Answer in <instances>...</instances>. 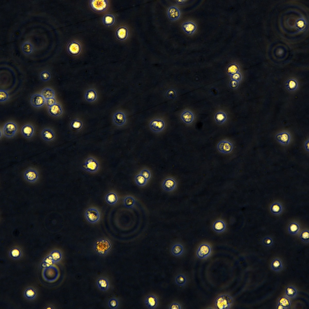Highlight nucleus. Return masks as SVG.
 Segmentation results:
<instances>
[{
    "instance_id": "f257e3e1",
    "label": "nucleus",
    "mask_w": 309,
    "mask_h": 309,
    "mask_svg": "<svg viewBox=\"0 0 309 309\" xmlns=\"http://www.w3.org/2000/svg\"><path fill=\"white\" fill-rule=\"evenodd\" d=\"M112 243L108 239L101 238L97 239L94 242L93 248L95 253L101 256L107 255L111 251Z\"/></svg>"
},
{
    "instance_id": "f03ea898",
    "label": "nucleus",
    "mask_w": 309,
    "mask_h": 309,
    "mask_svg": "<svg viewBox=\"0 0 309 309\" xmlns=\"http://www.w3.org/2000/svg\"><path fill=\"white\" fill-rule=\"evenodd\" d=\"M99 164L95 158L90 156L87 158L82 164L81 167L85 171L91 173L97 172L99 168Z\"/></svg>"
},
{
    "instance_id": "7ed1b4c3",
    "label": "nucleus",
    "mask_w": 309,
    "mask_h": 309,
    "mask_svg": "<svg viewBox=\"0 0 309 309\" xmlns=\"http://www.w3.org/2000/svg\"><path fill=\"white\" fill-rule=\"evenodd\" d=\"M233 302V299L231 296L227 294H223L216 298L215 305L218 309H228Z\"/></svg>"
},
{
    "instance_id": "20e7f679",
    "label": "nucleus",
    "mask_w": 309,
    "mask_h": 309,
    "mask_svg": "<svg viewBox=\"0 0 309 309\" xmlns=\"http://www.w3.org/2000/svg\"><path fill=\"white\" fill-rule=\"evenodd\" d=\"M89 3L90 8L97 13L106 11L109 6V2L107 0H90Z\"/></svg>"
},
{
    "instance_id": "39448f33",
    "label": "nucleus",
    "mask_w": 309,
    "mask_h": 309,
    "mask_svg": "<svg viewBox=\"0 0 309 309\" xmlns=\"http://www.w3.org/2000/svg\"><path fill=\"white\" fill-rule=\"evenodd\" d=\"M67 50L70 55L74 56L79 55L82 50V46L81 43L76 40L70 41L67 45Z\"/></svg>"
},
{
    "instance_id": "423d86ee",
    "label": "nucleus",
    "mask_w": 309,
    "mask_h": 309,
    "mask_svg": "<svg viewBox=\"0 0 309 309\" xmlns=\"http://www.w3.org/2000/svg\"><path fill=\"white\" fill-rule=\"evenodd\" d=\"M18 129V126L15 123L12 121L8 122L4 124L3 127V133L6 137L12 138L15 135Z\"/></svg>"
},
{
    "instance_id": "0eeeda50",
    "label": "nucleus",
    "mask_w": 309,
    "mask_h": 309,
    "mask_svg": "<svg viewBox=\"0 0 309 309\" xmlns=\"http://www.w3.org/2000/svg\"><path fill=\"white\" fill-rule=\"evenodd\" d=\"M166 124L165 121L162 118H155L151 119L149 123L150 129L155 132H159L165 128Z\"/></svg>"
},
{
    "instance_id": "6e6552de",
    "label": "nucleus",
    "mask_w": 309,
    "mask_h": 309,
    "mask_svg": "<svg viewBox=\"0 0 309 309\" xmlns=\"http://www.w3.org/2000/svg\"><path fill=\"white\" fill-rule=\"evenodd\" d=\"M85 216L87 220L91 223L97 222L100 218L99 212L94 208H90L87 209L85 212Z\"/></svg>"
},
{
    "instance_id": "1a4fd4ad",
    "label": "nucleus",
    "mask_w": 309,
    "mask_h": 309,
    "mask_svg": "<svg viewBox=\"0 0 309 309\" xmlns=\"http://www.w3.org/2000/svg\"><path fill=\"white\" fill-rule=\"evenodd\" d=\"M212 250L211 247L209 244L203 243L199 247L196 251V255L200 259L205 258L210 255Z\"/></svg>"
},
{
    "instance_id": "9d476101",
    "label": "nucleus",
    "mask_w": 309,
    "mask_h": 309,
    "mask_svg": "<svg viewBox=\"0 0 309 309\" xmlns=\"http://www.w3.org/2000/svg\"><path fill=\"white\" fill-rule=\"evenodd\" d=\"M217 148L220 152L224 154H228L232 151L233 145L231 142L229 141L223 140L218 142Z\"/></svg>"
},
{
    "instance_id": "9b49d317",
    "label": "nucleus",
    "mask_w": 309,
    "mask_h": 309,
    "mask_svg": "<svg viewBox=\"0 0 309 309\" xmlns=\"http://www.w3.org/2000/svg\"><path fill=\"white\" fill-rule=\"evenodd\" d=\"M24 176L27 181L34 183L38 179L39 174L37 170L33 168H30L25 171Z\"/></svg>"
},
{
    "instance_id": "f8f14e48",
    "label": "nucleus",
    "mask_w": 309,
    "mask_h": 309,
    "mask_svg": "<svg viewBox=\"0 0 309 309\" xmlns=\"http://www.w3.org/2000/svg\"><path fill=\"white\" fill-rule=\"evenodd\" d=\"M129 31L128 27L124 25L118 27L115 31V35L116 38L120 41H124L128 37Z\"/></svg>"
},
{
    "instance_id": "ddd939ff",
    "label": "nucleus",
    "mask_w": 309,
    "mask_h": 309,
    "mask_svg": "<svg viewBox=\"0 0 309 309\" xmlns=\"http://www.w3.org/2000/svg\"><path fill=\"white\" fill-rule=\"evenodd\" d=\"M30 103L33 107L39 108L44 105L46 103V100L41 94H35L31 97Z\"/></svg>"
},
{
    "instance_id": "4468645a",
    "label": "nucleus",
    "mask_w": 309,
    "mask_h": 309,
    "mask_svg": "<svg viewBox=\"0 0 309 309\" xmlns=\"http://www.w3.org/2000/svg\"><path fill=\"white\" fill-rule=\"evenodd\" d=\"M177 185V182L174 178L168 177L163 181L162 184V187L164 190L170 192L175 189Z\"/></svg>"
},
{
    "instance_id": "2eb2a0df",
    "label": "nucleus",
    "mask_w": 309,
    "mask_h": 309,
    "mask_svg": "<svg viewBox=\"0 0 309 309\" xmlns=\"http://www.w3.org/2000/svg\"><path fill=\"white\" fill-rule=\"evenodd\" d=\"M21 132L22 135L27 139L32 137L35 133L34 127L30 124H26L23 125L21 127Z\"/></svg>"
},
{
    "instance_id": "dca6fc26",
    "label": "nucleus",
    "mask_w": 309,
    "mask_h": 309,
    "mask_svg": "<svg viewBox=\"0 0 309 309\" xmlns=\"http://www.w3.org/2000/svg\"><path fill=\"white\" fill-rule=\"evenodd\" d=\"M41 136L44 141L48 142L53 141L55 138V134L54 131L49 128L43 129L40 132Z\"/></svg>"
},
{
    "instance_id": "f3484780",
    "label": "nucleus",
    "mask_w": 309,
    "mask_h": 309,
    "mask_svg": "<svg viewBox=\"0 0 309 309\" xmlns=\"http://www.w3.org/2000/svg\"><path fill=\"white\" fill-rule=\"evenodd\" d=\"M113 121L116 125L122 126L125 124L126 119L124 113L121 111H118L114 113L113 117Z\"/></svg>"
},
{
    "instance_id": "a211bd4d",
    "label": "nucleus",
    "mask_w": 309,
    "mask_h": 309,
    "mask_svg": "<svg viewBox=\"0 0 309 309\" xmlns=\"http://www.w3.org/2000/svg\"><path fill=\"white\" fill-rule=\"evenodd\" d=\"M167 14L169 19L171 21H174L180 18L181 14L178 8L174 6H171L168 8Z\"/></svg>"
},
{
    "instance_id": "6ab92c4d",
    "label": "nucleus",
    "mask_w": 309,
    "mask_h": 309,
    "mask_svg": "<svg viewBox=\"0 0 309 309\" xmlns=\"http://www.w3.org/2000/svg\"><path fill=\"white\" fill-rule=\"evenodd\" d=\"M183 30L186 34L189 35L193 34L196 31L197 26L196 24L191 21H186L183 23L182 25Z\"/></svg>"
},
{
    "instance_id": "aec40b11",
    "label": "nucleus",
    "mask_w": 309,
    "mask_h": 309,
    "mask_svg": "<svg viewBox=\"0 0 309 309\" xmlns=\"http://www.w3.org/2000/svg\"><path fill=\"white\" fill-rule=\"evenodd\" d=\"M47 110L50 115L54 117L60 116L63 113L61 106L58 103H56L53 105L48 107Z\"/></svg>"
},
{
    "instance_id": "412c9836",
    "label": "nucleus",
    "mask_w": 309,
    "mask_h": 309,
    "mask_svg": "<svg viewBox=\"0 0 309 309\" xmlns=\"http://www.w3.org/2000/svg\"><path fill=\"white\" fill-rule=\"evenodd\" d=\"M276 138L281 144L286 145L289 143L291 139V136L289 133L283 131L277 134L276 136Z\"/></svg>"
},
{
    "instance_id": "4be33fe9",
    "label": "nucleus",
    "mask_w": 309,
    "mask_h": 309,
    "mask_svg": "<svg viewBox=\"0 0 309 309\" xmlns=\"http://www.w3.org/2000/svg\"><path fill=\"white\" fill-rule=\"evenodd\" d=\"M180 117L183 121L188 124L192 123L194 119L193 113L188 110L183 111L181 114Z\"/></svg>"
},
{
    "instance_id": "5701e85b",
    "label": "nucleus",
    "mask_w": 309,
    "mask_h": 309,
    "mask_svg": "<svg viewBox=\"0 0 309 309\" xmlns=\"http://www.w3.org/2000/svg\"><path fill=\"white\" fill-rule=\"evenodd\" d=\"M145 303L147 307L149 309L155 308L158 304L157 298L153 295L147 296L145 299Z\"/></svg>"
},
{
    "instance_id": "b1692460",
    "label": "nucleus",
    "mask_w": 309,
    "mask_h": 309,
    "mask_svg": "<svg viewBox=\"0 0 309 309\" xmlns=\"http://www.w3.org/2000/svg\"><path fill=\"white\" fill-rule=\"evenodd\" d=\"M97 285L98 288L103 291H107L109 287V282L108 279L104 277H101L97 279Z\"/></svg>"
},
{
    "instance_id": "393cba45",
    "label": "nucleus",
    "mask_w": 309,
    "mask_h": 309,
    "mask_svg": "<svg viewBox=\"0 0 309 309\" xmlns=\"http://www.w3.org/2000/svg\"><path fill=\"white\" fill-rule=\"evenodd\" d=\"M84 97L85 100L87 101L92 102L95 101L97 99V94L94 89H90L87 90L85 91Z\"/></svg>"
},
{
    "instance_id": "a878e982",
    "label": "nucleus",
    "mask_w": 309,
    "mask_h": 309,
    "mask_svg": "<svg viewBox=\"0 0 309 309\" xmlns=\"http://www.w3.org/2000/svg\"><path fill=\"white\" fill-rule=\"evenodd\" d=\"M103 24L107 26H113L115 23L116 19L114 16L111 14H107L104 15L102 19Z\"/></svg>"
},
{
    "instance_id": "bb28decb",
    "label": "nucleus",
    "mask_w": 309,
    "mask_h": 309,
    "mask_svg": "<svg viewBox=\"0 0 309 309\" xmlns=\"http://www.w3.org/2000/svg\"><path fill=\"white\" fill-rule=\"evenodd\" d=\"M212 227L215 231L220 233L223 232L225 230L226 225L223 221L219 220L214 222Z\"/></svg>"
},
{
    "instance_id": "cd10ccee",
    "label": "nucleus",
    "mask_w": 309,
    "mask_h": 309,
    "mask_svg": "<svg viewBox=\"0 0 309 309\" xmlns=\"http://www.w3.org/2000/svg\"><path fill=\"white\" fill-rule=\"evenodd\" d=\"M271 267L272 269L275 272L281 271L283 267L282 260L278 258L275 259L271 263Z\"/></svg>"
},
{
    "instance_id": "c85d7f7f",
    "label": "nucleus",
    "mask_w": 309,
    "mask_h": 309,
    "mask_svg": "<svg viewBox=\"0 0 309 309\" xmlns=\"http://www.w3.org/2000/svg\"><path fill=\"white\" fill-rule=\"evenodd\" d=\"M105 200L107 203L109 204L114 205L117 202L118 197L115 193L110 192L106 196Z\"/></svg>"
},
{
    "instance_id": "c756f323",
    "label": "nucleus",
    "mask_w": 309,
    "mask_h": 309,
    "mask_svg": "<svg viewBox=\"0 0 309 309\" xmlns=\"http://www.w3.org/2000/svg\"><path fill=\"white\" fill-rule=\"evenodd\" d=\"M41 94L46 100L48 99L54 97L55 93L51 88L46 87L43 89L41 91Z\"/></svg>"
},
{
    "instance_id": "7c9ffc66",
    "label": "nucleus",
    "mask_w": 309,
    "mask_h": 309,
    "mask_svg": "<svg viewBox=\"0 0 309 309\" xmlns=\"http://www.w3.org/2000/svg\"><path fill=\"white\" fill-rule=\"evenodd\" d=\"M183 250V247L179 244H176L174 245L171 249L172 254L176 256H179L182 254Z\"/></svg>"
},
{
    "instance_id": "2f4dec72",
    "label": "nucleus",
    "mask_w": 309,
    "mask_h": 309,
    "mask_svg": "<svg viewBox=\"0 0 309 309\" xmlns=\"http://www.w3.org/2000/svg\"><path fill=\"white\" fill-rule=\"evenodd\" d=\"M215 119L218 124H222L226 121L227 116L226 114L222 111H218L217 112L215 116Z\"/></svg>"
},
{
    "instance_id": "473e14b6",
    "label": "nucleus",
    "mask_w": 309,
    "mask_h": 309,
    "mask_svg": "<svg viewBox=\"0 0 309 309\" xmlns=\"http://www.w3.org/2000/svg\"><path fill=\"white\" fill-rule=\"evenodd\" d=\"M123 203L125 207L129 208H132L135 205V200L133 197L128 196L124 198Z\"/></svg>"
},
{
    "instance_id": "72a5a7b5",
    "label": "nucleus",
    "mask_w": 309,
    "mask_h": 309,
    "mask_svg": "<svg viewBox=\"0 0 309 309\" xmlns=\"http://www.w3.org/2000/svg\"><path fill=\"white\" fill-rule=\"evenodd\" d=\"M285 292L286 296L289 298L295 297L297 294V289L292 286H288L285 289Z\"/></svg>"
},
{
    "instance_id": "f704fd0d",
    "label": "nucleus",
    "mask_w": 309,
    "mask_h": 309,
    "mask_svg": "<svg viewBox=\"0 0 309 309\" xmlns=\"http://www.w3.org/2000/svg\"><path fill=\"white\" fill-rule=\"evenodd\" d=\"M135 181L137 185L142 186L146 184L148 180L139 173L135 176Z\"/></svg>"
},
{
    "instance_id": "c9c22d12",
    "label": "nucleus",
    "mask_w": 309,
    "mask_h": 309,
    "mask_svg": "<svg viewBox=\"0 0 309 309\" xmlns=\"http://www.w3.org/2000/svg\"><path fill=\"white\" fill-rule=\"evenodd\" d=\"M22 49L24 53L29 54L33 51V46L30 42L28 41H26L22 44Z\"/></svg>"
},
{
    "instance_id": "e433bc0d",
    "label": "nucleus",
    "mask_w": 309,
    "mask_h": 309,
    "mask_svg": "<svg viewBox=\"0 0 309 309\" xmlns=\"http://www.w3.org/2000/svg\"><path fill=\"white\" fill-rule=\"evenodd\" d=\"M278 303L281 304L285 309L289 308L291 304L290 299L285 296H283L279 298L278 300Z\"/></svg>"
},
{
    "instance_id": "4c0bfd02",
    "label": "nucleus",
    "mask_w": 309,
    "mask_h": 309,
    "mask_svg": "<svg viewBox=\"0 0 309 309\" xmlns=\"http://www.w3.org/2000/svg\"><path fill=\"white\" fill-rule=\"evenodd\" d=\"M24 295L29 299H33L36 295V292L35 290L32 288H28L25 291Z\"/></svg>"
},
{
    "instance_id": "58836bf2",
    "label": "nucleus",
    "mask_w": 309,
    "mask_h": 309,
    "mask_svg": "<svg viewBox=\"0 0 309 309\" xmlns=\"http://www.w3.org/2000/svg\"><path fill=\"white\" fill-rule=\"evenodd\" d=\"M239 70V68L238 65L235 63L230 64L227 68L228 73L232 75L238 72Z\"/></svg>"
},
{
    "instance_id": "ea45409f",
    "label": "nucleus",
    "mask_w": 309,
    "mask_h": 309,
    "mask_svg": "<svg viewBox=\"0 0 309 309\" xmlns=\"http://www.w3.org/2000/svg\"><path fill=\"white\" fill-rule=\"evenodd\" d=\"M70 126L73 129L75 130H78L80 129L82 127L83 123L82 122L78 119H75L71 123Z\"/></svg>"
},
{
    "instance_id": "a19ab883",
    "label": "nucleus",
    "mask_w": 309,
    "mask_h": 309,
    "mask_svg": "<svg viewBox=\"0 0 309 309\" xmlns=\"http://www.w3.org/2000/svg\"><path fill=\"white\" fill-rule=\"evenodd\" d=\"M21 255V250L17 247L12 248L10 251V255L12 258L17 259L19 258Z\"/></svg>"
},
{
    "instance_id": "79ce46f5",
    "label": "nucleus",
    "mask_w": 309,
    "mask_h": 309,
    "mask_svg": "<svg viewBox=\"0 0 309 309\" xmlns=\"http://www.w3.org/2000/svg\"><path fill=\"white\" fill-rule=\"evenodd\" d=\"M175 280L176 284L180 286L185 285L186 281V277L182 274H180L177 276L176 277Z\"/></svg>"
},
{
    "instance_id": "37998d69",
    "label": "nucleus",
    "mask_w": 309,
    "mask_h": 309,
    "mask_svg": "<svg viewBox=\"0 0 309 309\" xmlns=\"http://www.w3.org/2000/svg\"><path fill=\"white\" fill-rule=\"evenodd\" d=\"M271 210L273 213L278 214L281 211L282 207L279 203L276 202L272 205L271 207Z\"/></svg>"
},
{
    "instance_id": "c03bdc74",
    "label": "nucleus",
    "mask_w": 309,
    "mask_h": 309,
    "mask_svg": "<svg viewBox=\"0 0 309 309\" xmlns=\"http://www.w3.org/2000/svg\"><path fill=\"white\" fill-rule=\"evenodd\" d=\"M40 77L43 81L46 82L49 81L50 79L51 75L49 71L44 70L40 73Z\"/></svg>"
},
{
    "instance_id": "a18cd8bd",
    "label": "nucleus",
    "mask_w": 309,
    "mask_h": 309,
    "mask_svg": "<svg viewBox=\"0 0 309 309\" xmlns=\"http://www.w3.org/2000/svg\"><path fill=\"white\" fill-rule=\"evenodd\" d=\"M299 230V226L296 223H291L289 226V231L292 234H295L297 233Z\"/></svg>"
},
{
    "instance_id": "49530a36",
    "label": "nucleus",
    "mask_w": 309,
    "mask_h": 309,
    "mask_svg": "<svg viewBox=\"0 0 309 309\" xmlns=\"http://www.w3.org/2000/svg\"><path fill=\"white\" fill-rule=\"evenodd\" d=\"M9 95L5 90H1L0 91V101L1 102H5L8 99Z\"/></svg>"
},
{
    "instance_id": "de8ad7c7",
    "label": "nucleus",
    "mask_w": 309,
    "mask_h": 309,
    "mask_svg": "<svg viewBox=\"0 0 309 309\" xmlns=\"http://www.w3.org/2000/svg\"><path fill=\"white\" fill-rule=\"evenodd\" d=\"M287 88L290 90H294L297 87V82L294 79H290L287 81Z\"/></svg>"
},
{
    "instance_id": "09e8293b",
    "label": "nucleus",
    "mask_w": 309,
    "mask_h": 309,
    "mask_svg": "<svg viewBox=\"0 0 309 309\" xmlns=\"http://www.w3.org/2000/svg\"><path fill=\"white\" fill-rule=\"evenodd\" d=\"M109 307L111 308H116L118 306L119 302L118 300L115 298H112L108 301Z\"/></svg>"
},
{
    "instance_id": "8fccbe9b",
    "label": "nucleus",
    "mask_w": 309,
    "mask_h": 309,
    "mask_svg": "<svg viewBox=\"0 0 309 309\" xmlns=\"http://www.w3.org/2000/svg\"><path fill=\"white\" fill-rule=\"evenodd\" d=\"M140 174L147 180L150 179L151 176V173L150 171L146 169L142 170L140 171Z\"/></svg>"
},
{
    "instance_id": "3c124183",
    "label": "nucleus",
    "mask_w": 309,
    "mask_h": 309,
    "mask_svg": "<svg viewBox=\"0 0 309 309\" xmlns=\"http://www.w3.org/2000/svg\"><path fill=\"white\" fill-rule=\"evenodd\" d=\"M167 97L169 99H174L176 96L175 91L173 89H169L167 91L166 93Z\"/></svg>"
},
{
    "instance_id": "603ef678",
    "label": "nucleus",
    "mask_w": 309,
    "mask_h": 309,
    "mask_svg": "<svg viewBox=\"0 0 309 309\" xmlns=\"http://www.w3.org/2000/svg\"><path fill=\"white\" fill-rule=\"evenodd\" d=\"M301 240L304 242L308 243L309 241L308 232L307 231H304L301 233Z\"/></svg>"
},
{
    "instance_id": "864d4df0",
    "label": "nucleus",
    "mask_w": 309,
    "mask_h": 309,
    "mask_svg": "<svg viewBox=\"0 0 309 309\" xmlns=\"http://www.w3.org/2000/svg\"><path fill=\"white\" fill-rule=\"evenodd\" d=\"M263 243L265 246L270 247L272 244L273 241L271 238L266 237L263 240Z\"/></svg>"
},
{
    "instance_id": "5fc2aeb1",
    "label": "nucleus",
    "mask_w": 309,
    "mask_h": 309,
    "mask_svg": "<svg viewBox=\"0 0 309 309\" xmlns=\"http://www.w3.org/2000/svg\"><path fill=\"white\" fill-rule=\"evenodd\" d=\"M56 101L55 97H53L46 100V104L48 107H49L56 103Z\"/></svg>"
},
{
    "instance_id": "6e6d98bb",
    "label": "nucleus",
    "mask_w": 309,
    "mask_h": 309,
    "mask_svg": "<svg viewBox=\"0 0 309 309\" xmlns=\"http://www.w3.org/2000/svg\"><path fill=\"white\" fill-rule=\"evenodd\" d=\"M170 308L171 309H181V307L179 304L177 303H174L170 305Z\"/></svg>"
},
{
    "instance_id": "4d7b16f0",
    "label": "nucleus",
    "mask_w": 309,
    "mask_h": 309,
    "mask_svg": "<svg viewBox=\"0 0 309 309\" xmlns=\"http://www.w3.org/2000/svg\"><path fill=\"white\" fill-rule=\"evenodd\" d=\"M232 75L233 76L232 78H233V80L237 81L241 78V76L238 72Z\"/></svg>"
},
{
    "instance_id": "13d9d810",
    "label": "nucleus",
    "mask_w": 309,
    "mask_h": 309,
    "mask_svg": "<svg viewBox=\"0 0 309 309\" xmlns=\"http://www.w3.org/2000/svg\"><path fill=\"white\" fill-rule=\"evenodd\" d=\"M304 146L306 150L307 151H309V140H308L306 141L304 144Z\"/></svg>"
},
{
    "instance_id": "bf43d9fd",
    "label": "nucleus",
    "mask_w": 309,
    "mask_h": 309,
    "mask_svg": "<svg viewBox=\"0 0 309 309\" xmlns=\"http://www.w3.org/2000/svg\"><path fill=\"white\" fill-rule=\"evenodd\" d=\"M297 24L299 27H302L304 25V22L303 21L300 20L298 22Z\"/></svg>"
},
{
    "instance_id": "052dcab7",
    "label": "nucleus",
    "mask_w": 309,
    "mask_h": 309,
    "mask_svg": "<svg viewBox=\"0 0 309 309\" xmlns=\"http://www.w3.org/2000/svg\"><path fill=\"white\" fill-rule=\"evenodd\" d=\"M277 309H285L283 306L281 304L278 303V304L277 305L276 308Z\"/></svg>"
},
{
    "instance_id": "680f3d73",
    "label": "nucleus",
    "mask_w": 309,
    "mask_h": 309,
    "mask_svg": "<svg viewBox=\"0 0 309 309\" xmlns=\"http://www.w3.org/2000/svg\"><path fill=\"white\" fill-rule=\"evenodd\" d=\"M185 1H186V0H176V1L177 2V3L178 4H181L182 3H183Z\"/></svg>"
}]
</instances>
